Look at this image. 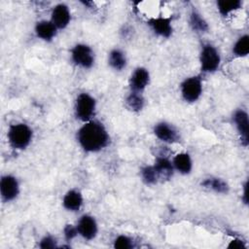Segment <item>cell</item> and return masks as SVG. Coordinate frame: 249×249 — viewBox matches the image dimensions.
Returning a JSON list of instances; mask_svg holds the SVG:
<instances>
[{
	"instance_id": "cell-1",
	"label": "cell",
	"mask_w": 249,
	"mask_h": 249,
	"mask_svg": "<svg viewBox=\"0 0 249 249\" xmlns=\"http://www.w3.org/2000/svg\"><path fill=\"white\" fill-rule=\"evenodd\" d=\"M77 140L84 151L95 153L108 146L110 137L101 123L91 120L78 129Z\"/></svg>"
},
{
	"instance_id": "cell-2",
	"label": "cell",
	"mask_w": 249,
	"mask_h": 249,
	"mask_svg": "<svg viewBox=\"0 0 249 249\" xmlns=\"http://www.w3.org/2000/svg\"><path fill=\"white\" fill-rule=\"evenodd\" d=\"M7 137L13 149L24 150L32 140L33 131L27 124L18 123L9 126Z\"/></svg>"
},
{
	"instance_id": "cell-3",
	"label": "cell",
	"mask_w": 249,
	"mask_h": 249,
	"mask_svg": "<svg viewBox=\"0 0 249 249\" xmlns=\"http://www.w3.org/2000/svg\"><path fill=\"white\" fill-rule=\"evenodd\" d=\"M96 101L89 93H80L75 101V116L81 122L87 123L91 121L95 114Z\"/></svg>"
},
{
	"instance_id": "cell-4",
	"label": "cell",
	"mask_w": 249,
	"mask_h": 249,
	"mask_svg": "<svg viewBox=\"0 0 249 249\" xmlns=\"http://www.w3.org/2000/svg\"><path fill=\"white\" fill-rule=\"evenodd\" d=\"M200 69L203 73H213L218 70L221 63V56L217 49L210 45H203L199 54Z\"/></svg>"
},
{
	"instance_id": "cell-5",
	"label": "cell",
	"mask_w": 249,
	"mask_h": 249,
	"mask_svg": "<svg viewBox=\"0 0 249 249\" xmlns=\"http://www.w3.org/2000/svg\"><path fill=\"white\" fill-rule=\"evenodd\" d=\"M202 93V82L197 76L185 79L181 84V94L185 101L196 102Z\"/></svg>"
},
{
	"instance_id": "cell-6",
	"label": "cell",
	"mask_w": 249,
	"mask_h": 249,
	"mask_svg": "<svg viewBox=\"0 0 249 249\" xmlns=\"http://www.w3.org/2000/svg\"><path fill=\"white\" fill-rule=\"evenodd\" d=\"M71 57L77 66L85 69L90 68L94 63V53L86 44H77L71 51Z\"/></svg>"
},
{
	"instance_id": "cell-7",
	"label": "cell",
	"mask_w": 249,
	"mask_h": 249,
	"mask_svg": "<svg viewBox=\"0 0 249 249\" xmlns=\"http://www.w3.org/2000/svg\"><path fill=\"white\" fill-rule=\"evenodd\" d=\"M0 194L3 201L14 200L19 194V185L18 179L10 174L4 175L0 181Z\"/></svg>"
},
{
	"instance_id": "cell-8",
	"label": "cell",
	"mask_w": 249,
	"mask_h": 249,
	"mask_svg": "<svg viewBox=\"0 0 249 249\" xmlns=\"http://www.w3.org/2000/svg\"><path fill=\"white\" fill-rule=\"evenodd\" d=\"M78 233L86 240L93 239L97 234V223L95 219L88 214L81 216L77 224Z\"/></svg>"
},
{
	"instance_id": "cell-9",
	"label": "cell",
	"mask_w": 249,
	"mask_h": 249,
	"mask_svg": "<svg viewBox=\"0 0 249 249\" xmlns=\"http://www.w3.org/2000/svg\"><path fill=\"white\" fill-rule=\"evenodd\" d=\"M233 123L240 136V140L243 146H247L249 143V120L248 114L242 110H236L232 116Z\"/></svg>"
},
{
	"instance_id": "cell-10",
	"label": "cell",
	"mask_w": 249,
	"mask_h": 249,
	"mask_svg": "<svg viewBox=\"0 0 249 249\" xmlns=\"http://www.w3.org/2000/svg\"><path fill=\"white\" fill-rule=\"evenodd\" d=\"M154 133L158 139L164 143H174L179 140V134L176 128L166 122L158 123L154 126Z\"/></svg>"
},
{
	"instance_id": "cell-11",
	"label": "cell",
	"mask_w": 249,
	"mask_h": 249,
	"mask_svg": "<svg viewBox=\"0 0 249 249\" xmlns=\"http://www.w3.org/2000/svg\"><path fill=\"white\" fill-rule=\"evenodd\" d=\"M150 82V73L144 67H137L129 79V88L131 91L142 92Z\"/></svg>"
},
{
	"instance_id": "cell-12",
	"label": "cell",
	"mask_w": 249,
	"mask_h": 249,
	"mask_svg": "<svg viewBox=\"0 0 249 249\" xmlns=\"http://www.w3.org/2000/svg\"><path fill=\"white\" fill-rule=\"evenodd\" d=\"M71 20V14L69 8L63 4H57L53 7L51 14V21L57 29L65 28Z\"/></svg>"
},
{
	"instance_id": "cell-13",
	"label": "cell",
	"mask_w": 249,
	"mask_h": 249,
	"mask_svg": "<svg viewBox=\"0 0 249 249\" xmlns=\"http://www.w3.org/2000/svg\"><path fill=\"white\" fill-rule=\"evenodd\" d=\"M152 30L159 36L168 38L172 34V24L170 18H153L148 21Z\"/></svg>"
},
{
	"instance_id": "cell-14",
	"label": "cell",
	"mask_w": 249,
	"mask_h": 249,
	"mask_svg": "<svg viewBox=\"0 0 249 249\" xmlns=\"http://www.w3.org/2000/svg\"><path fill=\"white\" fill-rule=\"evenodd\" d=\"M57 28L51 20H40L35 25L36 35L44 41H52L56 35Z\"/></svg>"
},
{
	"instance_id": "cell-15",
	"label": "cell",
	"mask_w": 249,
	"mask_h": 249,
	"mask_svg": "<svg viewBox=\"0 0 249 249\" xmlns=\"http://www.w3.org/2000/svg\"><path fill=\"white\" fill-rule=\"evenodd\" d=\"M62 204L68 211L76 212L79 211L83 205L82 194L76 190L68 191L62 199Z\"/></svg>"
},
{
	"instance_id": "cell-16",
	"label": "cell",
	"mask_w": 249,
	"mask_h": 249,
	"mask_svg": "<svg viewBox=\"0 0 249 249\" xmlns=\"http://www.w3.org/2000/svg\"><path fill=\"white\" fill-rule=\"evenodd\" d=\"M154 167L156 168L160 180L163 179H169L173 174V164L172 161L166 158L165 156H158L154 164Z\"/></svg>"
},
{
	"instance_id": "cell-17",
	"label": "cell",
	"mask_w": 249,
	"mask_h": 249,
	"mask_svg": "<svg viewBox=\"0 0 249 249\" xmlns=\"http://www.w3.org/2000/svg\"><path fill=\"white\" fill-rule=\"evenodd\" d=\"M172 164L174 169L181 174H189L193 168L192 159L188 153L177 154L172 160Z\"/></svg>"
},
{
	"instance_id": "cell-18",
	"label": "cell",
	"mask_w": 249,
	"mask_h": 249,
	"mask_svg": "<svg viewBox=\"0 0 249 249\" xmlns=\"http://www.w3.org/2000/svg\"><path fill=\"white\" fill-rule=\"evenodd\" d=\"M108 63L113 69L121 71L126 65V56L123 51L119 49H114L109 53Z\"/></svg>"
},
{
	"instance_id": "cell-19",
	"label": "cell",
	"mask_w": 249,
	"mask_h": 249,
	"mask_svg": "<svg viewBox=\"0 0 249 249\" xmlns=\"http://www.w3.org/2000/svg\"><path fill=\"white\" fill-rule=\"evenodd\" d=\"M201 186H203L206 189H210L218 194H227L229 192V185L226 181H224L221 178L216 177H210L206 178L202 181Z\"/></svg>"
},
{
	"instance_id": "cell-20",
	"label": "cell",
	"mask_w": 249,
	"mask_h": 249,
	"mask_svg": "<svg viewBox=\"0 0 249 249\" xmlns=\"http://www.w3.org/2000/svg\"><path fill=\"white\" fill-rule=\"evenodd\" d=\"M242 2L240 0H219L217 1V9L223 17H227L231 12L240 9Z\"/></svg>"
},
{
	"instance_id": "cell-21",
	"label": "cell",
	"mask_w": 249,
	"mask_h": 249,
	"mask_svg": "<svg viewBox=\"0 0 249 249\" xmlns=\"http://www.w3.org/2000/svg\"><path fill=\"white\" fill-rule=\"evenodd\" d=\"M126 106L133 112H139L144 107V97L141 92L130 91L125 98Z\"/></svg>"
},
{
	"instance_id": "cell-22",
	"label": "cell",
	"mask_w": 249,
	"mask_h": 249,
	"mask_svg": "<svg viewBox=\"0 0 249 249\" xmlns=\"http://www.w3.org/2000/svg\"><path fill=\"white\" fill-rule=\"evenodd\" d=\"M190 25L196 32L203 33L208 30V24L203 17L196 11H193L190 16Z\"/></svg>"
},
{
	"instance_id": "cell-23",
	"label": "cell",
	"mask_w": 249,
	"mask_h": 249,
	"mask_svg": "<svg viewBox=\"0 0 249 249\" xmlns=\"http://www.w3.org/2000/svg\"><path fill=\"white\" fill-rule=\"evenodd\" d=\"M232 53L238 57L246 56L249 53V36L243 35L235 42L232 48Z\"/></svg>"
},
{
	"instance_id": "cell-24",
	"label": "cell",
	"mask_w": 249,
	"mask_h": 249,
	"mask_svg": "<svg viewBox=\"0 0 249 249\" xmlns=\"http://www.w3.org/2000/svg\"><path fill=\"white\" fill-rule=\"evenodd\" d=\"M140 173H141V178H142L143 182L147 185H155L156 183H158L160 181L159 174H158L156 168L154 167V165L144 166L141 169Z\"/></svg>"
},
{
	"instance_id": "cell-25",
	"label": "cell",
	"mask_w": 249,
	"mask_h": 249,
	"mask_svg": "<svg viewBox=\"0 0 249 249\" xmlns=\"http://www.w3.org/2000/svg\"><path fill=\"white\" fill-rule=\"evenodd\" d=\"M114 247L117 249H130L133 247V242L130 237L122 234L115 238Z\"/></svg>"
},
{
	"instance_id": "cell-26",
	"label": "cell",
	"mask_w": 249,
	"mask_h": 249,
	"mask_svg": "<svg viewBox=\"0 0 249 249\" xmlns=\"http://www.w3.org/2000/svg\"><path fill=\"white\" fill-rule=\"evenodd\" d=\"M39 247L43 249H52V248H56V240L51 236V235H46L44 236L39 243Z\"/></svg>"
},
{
	"instance_id": "cell-27",
	"label": "cell",
	"mask_w": 249,
	"mask_h": 249,
	"mask_svg": "<svg viewBox=\"0 0 249 249\" xmlns=\"http://www.w3.org/2000/svg\"><path fill=\"white\" fill-rule=\"evenodd\" d=\"M63 234H64V238L67 241L72 240L73 238H75L78 235V230L77 227H74L71 224H67L64 229H63Z\"/></svg>"
},
{
	"instance_id": "cell-28",
	"label": "cell",
	"mask_w": 249,
	"mask_h": 249,
	"mask_svg": "<svg viewBox=\"0 0 249 249\" xmlns=\"http://www.w3.org/2000/svg\"><path fill=\"white\" fill-rule=\"evenodd\" d=\"M228 248L229 249H245L247 248V246L243 240L239 238H233L231 241H230Z\"/></svg>"
},
{
	"instance_id": "cell-29",
	"label": "cell",
	"mask_w": 249,
	"mask_h": 249,
	"mask_svg": "<svg viewBox=\"0 0 249 249\" xmlns=\"http://www.w3.org/2000/svg\"><path fill=\"white\" fill-rule=\"evenodd\" d=\"M247 188H248V183L245 182L243 186V196H242V200L245 204L248 203V195H247Z\"/></svg>"
}]
</instances>
